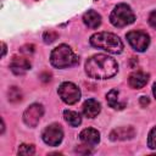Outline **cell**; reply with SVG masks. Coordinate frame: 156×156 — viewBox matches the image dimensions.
Instances as JSON below:
<instances>
[{
    "mask_svg": "<svg viewBox=\"0 0 156 156\" xmlns=\"http://www.w3.org/2000/svg\"><path fill=\"white\" fill-rule=\"evenodd\" d=\"M7 95H9V100L11 102H18L22 100V93L17 87H11L7 91Z\"/></svg>",
    "mask_w": 156,
    "mask_h": 156,
    "instance_id": "obj_17",
    "label": "cell"
},
{
    "mask_svg": "<svg viewBox=\"0 0 156 156\" xmlns=\"http://www.w3.org/2000/svg\"><path fill=\"white\" fill-rule=\"evenodd\" d=\"M135 21L134 12L127 4H118L110 15V22L115 27H126Z\"/></svg>",
    "mask_w": 156,
    "mask_h": 156,
    "instance_id": "obj_4",
    "label": "cell"
},
{
    "mask_svg": "<svg viewBox=\"0 0 156 156\" xmlns=\"http://www.w3.org/2000/svg\"><path fill=\"white\" fill-rule=\"evenodd\" d=\"M127 40L130 46L139 52H143L147 49L150 44V38L145 32L141 30H130L127 33Z\"/></svg>",
    "mask_w": 156,
    "mask_h": 156,
    "instance_id": "obj_6",
    "label": "cell"
},
{
    "mask_svg": "<svg viewBox=\"0 0 156 156\" xmlns=\"http://www.w3.org/2000/svg\"><path fill=\"white\" fill-rule=\"evenodd\" d=\"M1 46H2V54H1V56L4 57V56H5V54H6V45H5V43H2V44H1Z\"/></svg>",
    "mask_w": 156,
    "mask_h": 156,
    "instance_id": "obj_24",
    "label": "cell"
},
{
    "mask_svg": "<svg viewBox=\"0 0 156 156\" xmlns=\"http://www.w3.org/2000/svg\"><path fill=\"white\" fill-rule=\"evenodd\" d=\"M41 138H43L44 143L48 144L49 146H57L63 139V130L60 124L54 123V124L48 126L43 130Z\"/></svg>",
    "mask_w": 156,
    "mask_h": 156,
    "instance_id": "obj_7",
    "label": "cell"
},
{
    "mask_svg": "<svg viewBox=\"0 0 156 156\" xmlns=\"http://www.w3.org/2000/svg\"><path fill=\"white\" fill-rule=\"evenodd\" d=\"M147 146L152 150H156V126L150 130L147 136Z\"/></svg>",
    "mask_w": 156,
    "mask_h": 156,
    "instance_id": "obj_19",
    "label": "cell"
},
{
    "mask_svg": "<svg viewBox=\"0 0 156 156\" xmlns=\"http://www.w3.org/2000/svg\"><path fill=\"white\" fill-rule=\"evenodd\" d=\"M79 139L87 146H95L100 141V133L94 128H85L79 133Z\"/></svg>",
    "mask_w": 156,
    "mask_h": 156,
    "instance_id": "obj_10",
    "label": "cell"
},
{
    "mask_svg": "<svg viewBox=\"0 0 156 156\" xmlns=\"http://www.w3.org/2000/svg\"><path fill=\"white\" fill-rule=\"evenodd\" d=\"M83 22H84V24H85L87 27H89V28H91V29H95V28H98V27L101 24V16H100L96 11L89 10V11H87V12L84 13V16H83Z\"/></svg>",
    "mask_w": 156,
    "mask_h": 156,
    "instance_id": "obj_14",
    "label": "cell"
},
{
    "mask_svg": "<svg viewBox=\"0 0 156 156\" xmlns=\"http://www.w3.org/2000/svg\"><path fill=\"white\" fill-rule=\"evenodd\" d=\"M90 44L110 54H121L123 50L122 40L116 34L108 32H99L93 34L90 37Z\"/></svg>",
    "mask_w": 156,
    "mask_h": 156,
    "instance_id": "obj_2",
    "label": "cell"
},
{
    "mask_svg": "<svg viewBox=\"0 0 156 156\" xmlns=\"http://www.w3.org/2000/svg\"><path fill=\"white\" fill-rule=\"evenodd\" d=\"M149 102H150V100L147 99V96H141V98H140V105H141V106L145 107L146 105H149Z\"/></svg>",
    "mask_w": 156,
    "mask_h": 156,
    "instance_id": "obj_23",
    "label": "cell"
},
{
    "mask_svg": "<svg viewBox=\"0 0 156 156\" xmlns=\"http://www.w3.org/2000/svg\"><path fill=\"white\" fill-rule=\"evenodd\" d=\"M43 39L46 44H51L52 41H55L57 39V33L55 30H46L43 34Z\"/></svg>",
    "mask_w": 156,
    "mask_h": 156,
    "instance_id": "obj_20",
    "label": "cell"
},
{
    "mask_svg": "<svg viewBox=\"0 0 156 156\" xmlns=\"http://www.w3.org/2000/svg\"><path fill=\"white\" fill-rule=\"evenodd\" d=\"M35 152V147L34 145H29V144H22L18 147V155H24V156H29L33 155Z\"/></svg>",
    "mask_w": 156,
    "mask_h": 156,
    "instance_id": "obj_18",
    "label": "cell"
},
{
    "mask_svg": "<svg viewBox=\"0 0 156 156\" xmlns=\"http://www.w3.org/2000/svg\"><path fill=\"white\" fill-rule=\"evenodd\" d=\"M61 100L68 105H73L76 104L79 99H80V90L79 88L71 83V82H63L60 87H58V90H57Z\"/></svg>",
    "mask_w": 156,
    "mask_h": 156,
    "instance_id": "obj_5",
    "label": "cell"
},
{
    "mask_svg": "<svg viewBox=\"0 0 156 156\" xmlns=\"http://www.w3.org/2000/svg\"><path fill=\"white\" fill-rule=\"evenodd\" d=\"M101 106L100 104L94 100V99H88L84 104H83V113L85 117L88 118H94L100 113Z\"/></svg>",
    "mask_w": 156,
    "mask_h": 156,
    "instance_id": "obj_13",
    "label": "cell"
},
{
    "mask_svg": "<svg viewBox=\"0 0 156 156\" xmlns=\"http://www.w3.org/2000/svg\"><path fill=\"white\" fill-rule=\"evenodd\" d=\"M44 115V107L40 104H32L23 112V121L29 127H35Z\"/></svg>",
    "mask_w": 156,
    "mask_h": 156,
    "instance_id": "obj_8",
    "label": "cell"
},
{
    "mask_svg": "<svg viewBox=\"0 0 156 156\" xmlns=\"http://www.w3.org/2000/svg\"><path fill=\"white\" fill-rule=\"evenodd\" d=\"M118 71L117 62L104 54H98L89 57L85 62V72L90 78L107 79L113 77Z\"/></svg>",
    "mask_w": 156,
    "mask_h": 156,
    "instance_id": "obj_1",
    "label": "cell"
},
{
    "mask_svg": "<svg viewBox=\"0 0 156 156\" xmlns=\"http://www.w3.org/2000/svg\"><path fill=\"white\" fill-rule=\"evenodd\" d=\"M149 23H150L151 27L156 28V10L150 13V16H149Z\"/></svg>",
    "mask_w": 156,
    "mask_h": 156,
    "instance_id": "obj_22",
    "label": "cell"
},
{
    "mask_svg": "<svg viewBox=\"0 0 156 156\" xmlns=\"http://www.w3.org/2000/svg\"><path fill=\"white\" fill-rule=\"evenodd\" d=\"M106 99H107V104L110 105V107L112 108H116V110H122L126 104L124 102H121L119 101V91L116 90V89H112L107 93L106 95Z\"/></svg>",
    "mask_w": 156,
    "mask_h": 156,
    "instance_id": "obj_15",
    "label": "cell"
},
{
    "mask_svg": "<svg viewBox=\"0 0 156 156\" xmlns=\"http://www.w3.org/2000/svg\"><path fill=\"white\" fill-rule=\"evenodd\" d=\"M30 67H32V65H30L29 60L23 56H13L10 62L11 71L17 76L24 74L26 72H28L30 69Z\"/></svg>",
    "mask_w": 156,
    "mask_h": 156,
    "instance_id": "obj_9",
    "label": "cell"
},
{
    "mask_svg": "<svg viewBox=\"0 0 156 156\" xmlns=\"http://www.w3.org/2000/svg\"><path fill=\"white\" fill-rule=\"evenodd\" d=\"M149 80V74L143 72V71H136V72H133L129 78H128V83L132 88L134 89H140L143 88Z\"/></svg>",
    "mask_w": 156,
    "mask_h": 156,
    "instance_id": "obj_12",
    "label": "cell"
},
{
    "mask_svg": "<svg viewBox=\"0 0 156 156\" xmlns=\"http://www.w3.org/2000/svg\"><path fill=\"white\" fill-rule=\"evenodd\" d=\"M50 62L54 67L66 68V67L74 66L78 62V57L68 45L61 44L51 51Z\"/></svg>",
    "mask_w": 156,
    "mask_h": 156,
    "instance_id": "obj_3",
    "label": "cell"
},
{
    "mask_svg": "<svg viewBox=\"0 0 156 156\" xmlns=\"http://www.w3.org/2000/svg\"><path fill=\"white\" fill-rule=\"evenodd\" d=\"M21 52L22 54H33L34 52V45L33 44H27V45H24V46H22L21 48Z\"/></svg>",
    "mask_w": 156,
    "mask_h": 156,
    "instance_id": "obj_21",
    "label": "cell"
},
{
    "mask_svg": "<svg viewBox=\"0 0 156 156\" xmlns=\"http://www.w3.org/2000/svg\"><path fill=\"white\" fill-rule=\"evenodd\" d=\"M152 93H154V95H155V98H156V83H155L154 87H152Z\"/></svg>",
    "mask_w": 156,
    "mask_h": 156,
    "instance_id": "obj_25",
    "label": "cell"
},
{
    "mask_svg": "<svg viewBox=\"0 0 156 156\" xmlns=\"http://www.w3.org/2000/svg\"><path fill=\"white\" fill-rule=\"evenodd\" d=\"M63 117L66 119V122L72 126V127H78L82 123V117L78 112L76 111H71V110H65L63 112Z\"/></svg>",
    "mask_w": 156,
    "mask_h": 156,
    "instance_id": "obj_16",
    "label": "cell"
},
{
    "mask_svg": "<svg viewBox=\"0 0 156 156\" xmlns=\"http://www.w3.org/2000/svg\"><path fill=\"white\" fill-rule=\"evenodd\" d=\"M135 135V130L133 127L128 126V127H118L115 128L111 133H110V139L116 141V140H127V139H132Z\"/></svg>",
    "mask_w": 156,
    "mask_h": 156,
    "instance_id": "obj_11",
    "label": "cell"
}]
</instances>
